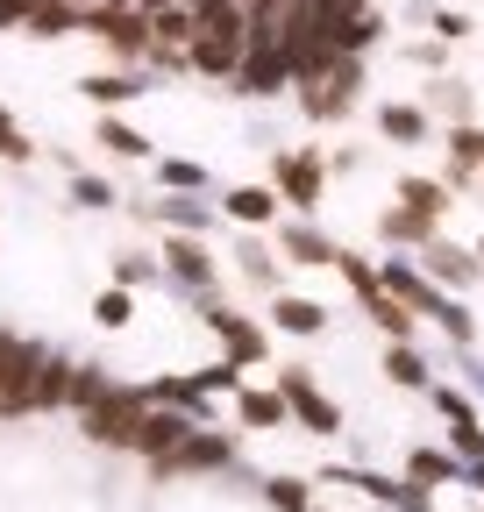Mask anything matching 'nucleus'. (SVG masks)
I'll list each match as a JSON object with an SVG mask.
<instances>
[{
  "label": "nucleus",
  "mask_w": 484,
  "mask_h": 512,
  "mask_svg": "<svg viewBox=\"0 0 484 512\" xmlns=\"http://www.w3.org/2000/svg\"><path fill=\"white\" fill-rule=\"evenodd\" d=\"M285 392L299 399V413H307V427H321V434H335V420H342V413H335L328 399H314V392H307V377H299V370L285 377Z\"/></svg>",
  "instance_id": "f257e3e1"
},
{
  "label": "nucleus",
  "mask_w": 484,
  "mask_h": 512,
  "mask_svg": "<svg viewBox=\"0 0 484 512\" xmlns=\"http://www.w3.org/2000/svg\"><path fill=\"white\" fill-rule=\"evenodd\" d=\"M242 420L250 427H285V399L278 392H242Z\"/></svg>",
  "instance_id": "f03ea898"
},
{
  "label": "nucleus",
  "mask_w": 484,
  "mask_h": 512,
  "mask_svg": "<svg viewBox=\"0 0 484 512\" xmlns=\"http://www.w3.org/2000/svg\"><path fill=\"white\" fill-rule=\"evenodd\" d=\"M278 178L292 185V200H299V207H314V185H321V171H314L307 157H285V164H278Z\"/></svg>",
  "instance_id": "7ed1b4c3"
},
{
  "label": "nucleus",
  "mask_w": 484,
  "mask_h": 512,
  "mask_svg": "<svg viewBox=\"0 0 484 512\" xmlns=\"http://www.w3.org/2000/svg\"><path fill=\"white\" fill-rule=\"evenodd\" d=\"M228 214H235V221H271V192H257V185L228 192Z\"/></svg>",
  "instance_id": "20e7f679"
},
{
  "label": "nucleus",
  "mask_w": 484,
  "mask_h": 512,
  "mask_svg": "<svg viewBox=\"0 0 484 512\" xmlns=\"http://www.w3.org/2000/svg\"><path fill=\"white\" fill-rule=\"evenodd\" d=\"M86 93H93V100H107V107H114V100H136V93H143V86H136V79H129V72H107V79H86Z\"/></svg>",
  "instance_id": "39448f33"
},
{
  "label": "nucleus",
  "mask_w": 484,
  "mask_h": 512,
  "mask_svg": "<svg viewBox=\"0 0 484 512\" xmlns=\"http://www.w3.org/2000/svg\"><path fill=\"white\" fill-rule=\"evenodd\" d=\"M378 121H385V136H399V143H420V128H428V121H420L413 107H385Z\"/></svg>",
  "instance_id": "423d86ee"
},
{
  "label": "nucleus",
  "mask_w": 484,
  "mask_h": 512,
  "mask_svg": "<svg viewBox=\"0 0 484 512\" xmlns=\"http://www.w3.org/2000/svg\"><path fill=\"white\" fill-rule=\"evenodd\" d=\"M278 320H285L292 335H314V328H321V306H307V299H285V306H278Z\"/></svg>",
  "instance_id": "0eeeda50"
},
{
  "label": "nucleus",
  "mask_w": 484,
  "mask_h": 512,
  "mask_svg": "<svg viewBox=\"0 0 484 512\" xmlns=\"http://www.w3.org/2000/svg\"><path fill=\"white\" fill-rule=\"evenodd\" d=\"M100 143H114L121 157H143V136H136V128H121V121H107V128H100Z\"/></svg>",
  "instance_id": "6e6552de"
},
{
  "label": "nucleus",
  "mask_w": 484,
  "mask_h": 512,
  "mask_svg": "<svg viewBox=\"0 0 484 512\" xmlns=\"http://www.w3.org/2000/svg\"><path fill=\"white\" fill-rule=\"evenodd\" d=\"M406 200H413L420 214H435V207H442V185H428V178H413V185H406Z\"/></svg>",
  "instance_id": "1a4fd4ad"
},
{
  "label": "nucleus",
  "mask_w": 484,
  "mask_h": 512,
  "mask_svg": "<svg viewBox=\"0 0 484 512\" xmlns=\"http://www.w3.org/2000/svg\"><path fill=\"white\" fill-rule=\"evenodd\" d=\"M171 264H178V271H186V278H207V256H200L193 242H178V249H171Z\"/></svg>",
  "instance_id": "9d476101"
},
{
  "label": "nucleus",
  "mask_w": 484,
  "mask_h": 512,
  "mask_svg": "<svg viewBox=\"0 0 484 512\" xmlns=\"http://www.w3.org/2000/svg\"><path fill=\"white\" fill-rule=\"evenodd\" d=\"M413 477H442V484H449L456 463H449V456H413Z\"/></svg>",
  "instance_id": "9b49d317"
},
{
  "label": "nucleus",
  "mask_w": 484,
  "mask_h": 512,
  "mask_svg": "<svg viewBox=\"0 0 484 512\" xmlns=\"http://www.w3.org/2000/svg\"><path fill=\"white\" fill-rule=\"evenodd\" d=\"M100 320H107V328H121V320H129V299L107 292V299H100Z\"/></svg>",
  "instance_id": "f8f14e48"
},
{
  "label": "nucleus",
  "mask_w": 484,
  "mask_h": 512,
  "mask_svg": "<svg viewBox=\"0 0 484 512\" xmlns=\"http://www.w3.org/2000/svg\"><path fill=\"white\" fill-rule=\"evenodd\" d=\"M392 377H399V384H420V363H413V356L399 349V356H392Z\"/></svg>",
  "instance_id": "ddd939ff"
}]
</instances>
